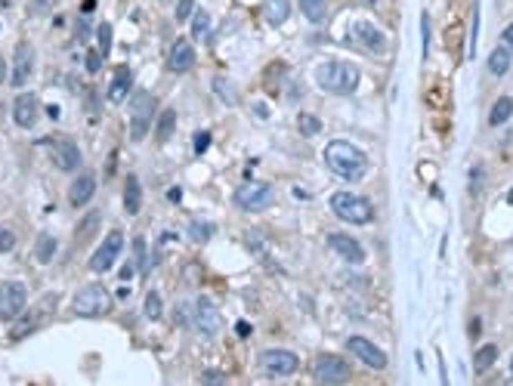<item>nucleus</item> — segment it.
Returning a JSON list of instances; mask_svg holds the SVG:
<instances>
[{
    "instance_id": "f257e3e1",
    "label": "nucleus",
    "mask_w": 513,
    "mask_h": 386,
    "mask_svg": "<svg viewBox=\"0 0 513 386\" xmlns=\"http://www.w3.org/2000/svg\"><path fill=\"white\" fill-rule=\"evenodd\" d=\"M325 164L331 167V173H337L341 179H362L368 173V158L362 149H356L346 139H334V143L325 145Z\"/></svg>"
},
{
    "instance_id": "f03ea898",
    "label": "nucleus",
    "mask_w": 513,
    "mask_h": 386,
    "mask_svg": "<svg viewBox=\"0 0 513 386\" xmlns=\"http://www.w3.org/2000/svg\"><path fill=\"white\" fill-rule=\"evenodd\" d=\"M316 81H318V86H322L325 93H331V96H350V93H356L359 81H362V71H359L352 62H341V59H334V62H322V65H318Z\"/></svg>"
},
{
    "instance_id": "7ed1b4c3",
    "label": "nucleus",
    "mask_w": 513,
    "mask_h": 386,
    "mask_svg": "<svg viewBox=\"0 0 513 386\" xmlns=\"http://www.w3.org/2000/svg\"><path fill=\"white\" fill-rule=\"evenodd\" d=\"M331 210H334L343 223H352V226H365L375 219L371 201L362 195H352V192H337V195H331Z\"/></svg>"
},
{
    "instance_id": "20e7f679",
    "label": "nucleus",
    "mask_w": 513,
    "mask_h": 386,
    "mask_svg": "<svg viewBox=\"0 0 513 386\" xmlns=\"http://www.w3.org/2000/svg\"><path fill=\"white\" fill-rule=\"evenodd\" d=\"M152 118H155V96L149 90H136L133 93V105H130V139L133 143H143L149 136Z\"/></svg>"
},
{
    "instance_id": "39448f33",
    "label": "nucleus",
    "mask_w": 513,
    "mask_h": 386,
    "mask_svg": "<svg viewBox=\"0 0 513 386\" xmlns=\"http://www.w3.org/2000/svg\"><path fill=\"white\" fill-rule=\"evenodd\" d=\"M109 306H111V297H109V291H105L102 284H87V288H81V291H78V297H75V312H78V315H84V318L105 315Z\"/></svg>"
},
{
    "instance_id": "423d86ee",
    "label": "nucleus",
    "mask_w": 513,
    "mask_h": 386,
    "mask_svg": "<svg viewBox=\"0 0 513 386\" xmlns=\"http://www.w3.org/2000/svg\"><path fill=\"white\" fill-rule=\"evenodd\" d=\"M272 198H276L272 185L269 183H257V179H251V183H244V185H238V189H235V204L242 210H248V214L266 210L272 204Z\"/></svg>"
},
{
    "instance_id": "0eeeda50",
    "label": "nucleus",
    "mask_w": 513,
    "mask_h": 386,
    "mask_svg": "<svg viewBox=\"0 0 513 386\" xmlns=\"http://www.w3.org/2000/svg\"><path fill=\"white\" fill-rule=\"evenodd\" d=\"M28 306V291L22 282L0 284V322H16Z\"/></svg>"
},
{
    "instance_id": "6e6552de",
    "label": "nucleus",
    "mask_w": 513,
    "mask_h": 386,
    "mask_svg": "<svg viewBox=\"0 0 513 386\" xmlns=\"http://www.w3.org/2000/svg\"><path fill=\"white\" fill-rule=\"evenodd\" d=\"M352 371L341 356H318L316 358V380L318 383H350Z\"/></svg>"
},
{
    "instance_id": "1a4fd4ad",
    "label": "nucleus",
    "mask_w": 513,
    "mask_h": 386,
    "mask_svg": "<svg viewBox=\"0 0 513 386\" xmlns=\"http://www.w3.org/2000/svg\"><path fill=\"white\" fill-rule=\"evenodd\" d=\"M260 365H263V371L272 377H291L300 368L297 356L291 349H266L263 356H260Z\"/></svg>"
},
{
    "instance_id": "9d476101",
    "label": "nucleus",
    "mask_w": 513,
    "mask_h": 386,
    "mask_svg": "<svg viewBox=\"0 0 513 386\" xmlns=\"http://www.w3.org/2000/svg\"><path fill=\"white\" fill-rule=\"evenodd\" d=\"M35 75V46L28 41H22L16 46V56H12V75H10V84L12 86H25Z\"/></svg>"
},
{
    "instance_id": "9b49d317",
    "label": "nucleus",
    "mask_w": 513,
    "mask_h": 386,
    "mask_svg": "<svg viewBox=\"0 0 513 386\" xmlns=\"http://www.w3.org/2000/svg\"><path fill=\"white\" fill-rule=\"evenodd\" d=\"M124 248V235L121 232H109V238H105L102 244H99V250L90 257V269L93 272H109L111 266H115L118 254H121Z\"/></svg>"
},
{
    "instance_id": "f8f14e48",
    "label": "nucleus",
    "mask_w": 513,
    "mask_h": 386,
    "mask_svg": "<svg viewBox=\"0 0 513 386\" xmlns=\"http://www.w3.org/2000/svg\"><path fill=\"white\" fill-rule=\"evenodd\" d=\"M352 41L362 46V50L375 53V56H381V53L386 50L384 31L377 28V25H371V22H356V25H352Z\"/></svg>"
},
{
    "instance_id": "ddd939ff",
    "label": "nucleus",
    "mask_w": 513,
    "mask_h": 386,
    "mask_svg": "<svg viewBox=\"0 0 513 386\" xmlns=\"http://www.w3.org/2000/svg\"><path fill=\"white\" fill-rule=\"evenodd\" d=\"M346 349L356 352V356L362 358L368 368H375V371L386 368V352L381 349V346H375L371 340H365V337H350V340H346Z\"/></svg>"
},
{
    "instance_id": "4468645a",
    "label": "nucleus",
    "mask_w": 513,
    "mask_h": 386,
    "mask_svg": "<svg viewBox=\"0 0 513 386\" xmlns=\"http://www.w3.org/2000/svg\"><path fill=\"white\" fill-rule=\"evenodd\" d=\"M195 328L201 331V334H210V337L223 328V315H219V309L208 300V297L195 300Z\"/></svg>"
},
{
    "instance_id": "2eb2a0df",
    "label": "nucleus",
    "mask_w": 513,
    "mask_h": 386,
    "mask_svg": "<svg viewBox=\"0 0 513 386\" xmlns=\"http://www.w3.org/2000/svg\"><path fill=\"white\" fill-rule=\"evenodd\" d=\"M53 164L59 170H78L81 167V149L75 139H56L53 143Z\"/></svg>"
},
{
    "instance_id": "dca6fc26",
    "label": "nucleus",
    "mask_w": 513,
    "mask_h": 386,
    "mask_svg": "<svg viewBox=\"0 0 513 386\" xmlns=\"http://www.w3.org/2000/svg\"><path fill=\"white\" fill-rule=\"evenodd\" d=\"M328 248L334 250V254L341 257V259H346V263H362V259H365L362 244H359L356 238L343 235V232H334V235L328 238Z\"/></svg>"
},
{
    "instance_id": "f3484780",
    "label": "nucleus",
    "mask_w": 513,
    "mask_h": 386,
    "mask_svg": "<svg viewBox=\"0 0 513 386\" xmlns=\"http://www.w3.org/2000/svg\"><path fill=\"white\" fill-rule=\"evenodd\" d=\"M37 96L35 93H22V96L12 102V121L19 124V127H35V121H37Z\"/></svg>"
},
{
    "instance_id": "a211bd4d",
    "label": "nucleus",
    "mask_w": 513,
    "mask_h": 386,
    "mask_svg": "<svg viewBox=\"0 0 513 386\" xmlns=\"http://www.w3.org/2000/svg\"><path fill=\"white\" fill-rule=\"evenodd\" d=\"M93 195H96V176L87 170V173H81V176L75 179V183H71L69 204H71V208H84V204H90Z\"/></svg>"
},
{
    "instance_id": "6ab92c4d",
    "label": "nucleus",
    "mask_w": 513,
    "mask_h": 386,
    "mask_svg": "<svg viewBox=\"0 0 513 386\" xmlns=\"http://www.w3.org/2000/svg\"><path fill=\"white\" fill-rule=\"evenodd\" d=\"M168 65L170 71H177V75H183V71H189L192 65H195V46H192L189 41H173L170 46V56H168Z\"/></svg>"
},
{
    "instance_id": "aec40b11",
    "label": "nucleus",
    "mask_w": 513,
    "mask_h": 386,
    "mask_svg": "<svg viewBox=\"0 0 513 386\" xmlns=\"http://www.w3.org/2000/svg\"><path fill=\"white\" fill-rule=\"evenodd\" d=\"M130 86H133L130 68H127V65H118V68H115V77H111V84H109V102H111V105H121L124 99H127Z\"/></svg>"
},
{
    "instance_id": "412c9836",
    "label": "nucleus",
    "mask_w": 513,
    "mask_h": 386,
    "mask_svg": "<svg viewBox=\"0 0 513 386\" xmlns=\"http://www.w3.org/2000/svg\"><path fill=\"white\" fill-rule=\"evenodd\" d=\"M288 16H291V0H266L263 3V19L272 25V28L285 25Z\"/></svg>"
},
{
    "instance_id": "4be33fe9",
    "label": "nucleus",
    "mask_w": 513,
    "mask_h": 386,
    "mask_svg": "<svg viewBox=\"0 0 513 386\" xmlns=\"http://www.w3.org/2000/svg\"><path fill=\"white\" fill-rule=\"evenodd\" d=\"M124 210H127L130 217H136L139 210H143V185H139L136 176H130L127 185H124Z\"/></svg>"
},
{
    "instance_id": "5701e85b",
    "label": "nucleus",
    "mask_w": 513,
    "mask_h": 386,
    "mask_svg": "<svg viewBox=\"0 0 513 386\" xmlns=\"http://www.w3.org/2000/svg\"><path fill=\"white\" fill-rule=\"evenodd\" d=\"M489 71L495 77H504L510 71V50L507 46H498V50L489 56Z\"/></svg>"
},
{
    "instance_id": "b1692460",
    "label": "nucleus",
    "mask_w": 513,
    "mask_h": 386,
    "mask_svg": "<svg viewBox=\"0 0 513 386\" xmlns=\"http://www.w3.org/2000/svg\"><path fill=\"white\" fill-rule=\"evenodd\" d=\"M513 115V99L510 96H501L495 105H492V115H489V124L492 127H501L504 121Z\"/></svg>"
},
{
    "instance_id": "393cba45",
    "label": "nucleus",
    "mask_w": 513,
    "mask_h": 386,
    "mask_svg": "<svg viewBox=\"0 0 513 386\" xmlns=\"http://www.w3.org/2000/svg\"><path fill=\"white\" fill-rule=\"evenodd\" d=\"M173 130H177V111H173V109H164L161 118H158V130H155L158 143H168V139L173 136Z\"/></svg>"
},
{
    "instance_id": "a878e982",
    "label": "nucleus",
    "mask_w": 513,
    "mask_h": 386,
    "mask_svg": "<svg viewBox=\"0 0 513 386\" xmlns=\"http://www.w3.org/2000/svg\"><path fill=\"white\" fill-rule=\"evenodd\" d=\"M300 10H303L306 22H325V16H328V6H325V0H300Z\"/></svg>"
},
{
    "instance_id": "bb28decb",
    "label": "nucleus",
    "mask_w": 513,
    "mask_h": 386,
    "mask_svg": "<svg viewBox=\"0 0 513 386\" xmlns=\"http://www.w3.org/2000/svg\"><path fill=\"white\" fill-rule=\"evenodd\" d=\"M35 257H37V263H44V266H46V263H53V257H56V238L46 235V232H44V235L37 238Z\"/></svg>"
},
{
    "instance_id": "cd10ccee",
    "label": "nucleus",
    "mask_w": 513,
    "mask_h": 386,
    "mask_svg": "<svg viewBox=\"0 0 513 386\" xmlns=\"http://www.w3.org/2000/svg\"><path fill=\"white\" fill-rule=\"evenodd\" d=\"M498 362V346L495 343H489V346H483V349L476 352V358H473V368L483 374V371H489L492 365Z\"/></svg>"
},
{
    "instance_id": "c85d7f7f",
    "label": "nucleus",
    "mask_w": 513,
    "mask_h": 386,
    "mask_svg": "<svg viewBox=\"0 0 513 386\" xmlns=\"http://www.w3.org/2000/svg\"><path fill=\"white\" fill-rule=\"evenodd\" d=\"M208 31H210V16L204 10H195V22H192V37L195 41H208Z\"/></svg>"
},
{
    "instance_id": "c756f323",
    "label": "nucleus",
    "mask_w": 513,
    "mask_h": 386,
    "mask_svg": "<svg viewBox=\"0 0 513 386\" xmlns=\"http://www.w3.org/2000/svg\"><path fill=\"white\" fill-rule=\"evenodd\" d=\"M297 127L303 136H316V133H322V121H318L316 115H309V111H303V115L297 118Z\"/></svg>"
},
{
    "instance_id": "7c9ffc66",
    "label": "nucleus",
    "mask_w": 513,
    "mask_h": 386,
    "mask_svg": "<svg viewBox=\"0 0 513 386\" xmlns=\"http://www.w3.org/2000/svg\"><path fill=\"white\" fill-rule=\"evenodd\" d=\"M161 312H164V300H161V294H158V291H152V294L145 297V318L158 322V318H161Z\"/></svg>"
},
{
    "instance_id": "2f4dec72",
    "label": "nucleus",
    "mask_w": 513,
    "mask_h": 386,
    "mask_svg": "<svg viewBox=\"0 0 513 386\" xmlns=\"http://www.w3.org/2000/svg\"><path fill=\"white\" fill-rule=\"evenodd\" d=\"M214 93H217V96H219V99H223V102H226V105H235V102H238V93H235V90H232V86H229V84H226V81H223V77H214Z\"/></svg>"
},
{
    "instance_id": "473e14b6",
    "label": "nucleus",
    "mask_w": 513,
    "mask_h": 386,
    "mask_svg": "<svg viewBox=\"0 0 513 386\" xmlns=\"http://www.w3.org/2000/svg\"><path fill=\"white\" fill-rule=\"evenodd\" d=\"M37 324H41V318H37V315H28V318H22V322H19V328L16 331H12V340H22V337H28L31 334V331H37Z\"/></svg>"
},
{
    "instance_id": "72a5a7b5",
    "label": "nucleus",
    "mask_w": 513,
    "mask_h": 386,
    "mask_svg": "<svg viewBox=\"0 0 513 386\" xmlns=\"http://www.w3.org/2000/svg\"><path fill=\"white\" fill-rule=\"evenodd\" d=\"M189 235L195 238V241H210V238H214V223H192Z\"/></svg>"
},
{
    "instance_id": "f704fd0d",
    "label": "nucleus",
    "mask_w": 513,
    "mask_h": 386,
    "mask_svg": "<svg viewBox=\"0 0 513 386\" xmlns=\"http://www.w3.org/2000/svg\"><path fill=\"white\" fill-rule=\"evenodd\" d=\"M96 226H99V214H90L81 226H78V238H81V241H87V238L96 232Z\"/></svg>"
},
{
    "instance_id": "c9c22d12",
    "label": "nucleus",
    "mask_w": 513,
    "mask_h": 386,
    "mask_svg": "<svg viewBox=\"0 0 513 386\" xmlns=\"http://www.w3.org/2000/svg\"><path fill=\"white\" fill-rule=\"evenodd\" d=\"M99 53H109L111 50V25L105 22V25H99Z\"/></svg>"
},
{
    "instance_id": "e433bc0d",
    "label": "nucleus",
    "mask_w": 513,
    "mask_h": 386,
    "mask_svg": "<svg viewBox=\"0 0 513 386\" xmlns=\"http://www.w3.org/2000/svg\"><path fill=\"white\" fill-rule=\"evenodd\" d=\"M133 266H136V269H145V241L143 238L133 241Z\"/></svg>"
},
{
    "instance_id": "4c0bfd02",
    "label": "nucleus",
    "mask_w": 513,
    "mask_h": 386,
    "mask_svg": "<svg viewBox=\"0 0 513 386\" xmlns=\"http://www.w3.org/2000/svg\"><path fill=\"white\" fill-rule=\"evenodd\" d=\"M16 248V235L10 229H0V254H10Z\"/></svg>"
},
{
    "instance_id": "58836bf2",
    "label": "nucleus",
    "mask_w": 513,
    "mask_h": 386,
    "mask_svg": "<svg viewBox=\"0 0 513 386\" xmlns=\"http://www.w3.org/2000/svg\"><path fill=\"white\" fill-rule=\"evenodd\" d=\"M192 12H195V0H179V6H177V19H179V22H186Z\"/></svg>"
},
{
    "instance_id": "ea45409f",
    "label": "nucleus",
    "mask_w": 513,
    "mask_h": 386,
    "mask_svg": "<svg viewBox=\"0 0 513 386\" xmlns=\"http://www.w3.org/2000/svg\"><path fill=\"white\" fill-rule=\"evenodd\" d=\"M208 145H210V133L208 130L195 133V155H204V151H208Z\"/></svg>"
},
{
    "instance_id": "a19ab883",
    "label": "nucleus",
    "mask_w": 513,
    "mask_h": 386,
    "mask_svg": "<svg viewBox=\"0 0 513 386\" xmlns=\"http://www.w3.org/2000/svg\"><path fill=\"white\" fill-rule=\"evenodd\" d=\"M99 65H102V53L90 50V53H87V71H90V75H96Z\"/></svg>"
},
{
    "instance_id": "79ce46f5",
    "label": "nucleus",
    "mask_w": 513,
    "mask_h": 386,
    "mask_svg": "<svg viewBox=\"0 0 513 386\" xmlns=\"http://www.w3.org/2000/svg\"><path fill=\"white\" fill-rule=\"evenodd\" d=\"M53 10V0H31V16H46Z\"/></svg>"
},
{
    "instance_id": "37998d69",
    "label": "nucleus",
    "mask_w": 513,
    "mask_h": 386,
    "mask_svg": "<svg viewBox=\"0 0 513 386\" xmlns=\"http://www.w3.org/2000/svg\"><path fill=\"white\" fill-rule=\"evenodd\" d=\"M201 383H226V377L219 371H204L201 374Z\"/></svg>"
},
{
    "instance_id": "c03bdc74",
    "label": "nucleus",
    "mask_w": 513,
    "mask_h": 386,
    "mask_svg": "<svg viewBox=\"0 0 513 386\" xmlns=\"http://www.w3.org/2000/svg\"><path fill=\"white\" fill-rule=\"evenodd\" d=\"M476 31H479V10H473V41H470V56L476 53Z\"/></svg>"
},
{
    "instance_id": "a18cd8bd",
    "label": "nucleus",
    "mask_w": 513,
    "mask_h": 386,
    "mask_svg": "<svg viewBox=\"0 0 513 386\" xmlns=\"http://www.w3.org/2000/svg\"><path fill=\"white\" fill-rule=\"evenodd\" d=\"M421 25H424V53L430 50V19L421 16Z\"/></svg>"
},
{
    "instance_id": "49530a36",
    "label": "nucleus",
    "mask_w": 513,
    "mask_h": 386,
    "mask_svg": "<svg viewBox=\"0 0 513 386\" xmlns=\"http://www.w3.org/2000/svg\"><path fill=\"white\" fill-rule=\"evenodd\" d=\"M504 44H507V50H513V25L504 28Z\"/></svg>"
},
{
    "instance_id": "de8ad7c7",
    "label": "nucleus",
    "mask_w": 513,
    "mask_h": 386,
    "mask_svg": "<svg viewBox=\"0 0 513 386\" xmlns=\"http://www.w3.org/2000/svg\"><path fill=\"white\" fill-rule=\"evenodd\" d=\"M87 37H90V25L81 22V28H78V41H87Z\"/></svg>"
},
{
    "instance_id": "09e8293b",
    "label": "nucleus",
    "mask_w": 513,
    "mask_h": 386,
    "mask_svg": "<svg viewBox=\"0 0 513 386\" xmlns=\"http://www.w3.org/2000/svg\"><path fill=\"white\" fill-rule=\"evenodd\" d=\"M238 334L248 337V334H251V324H248V322H238Z\"/></svg>"
},
{
    "instance_id": "8fccbe9b",
    "label": "nucleus",
    "mask_w": 513,
    "mask_h": 386,
    "mask_svg": "<svg viewBox=\"0 0 513 386\" xmlns=\"http://www.w3.org/2000/svg\"><path fill=\"white\" fill-rule=\"evenodd\" d=\"M96 10V0H84V6H81V12H93Z\"/></svg>"
},
{
    "instance_id": "3c124183",
    "label": "nucleus",
    "mask_w": 513,
    "mask_h": 386,
    "mask_svg": "<svg viewBox=\"0 0 513 386\" xmlns=\"http://www.w3.org/2000/svg\"><path fill=\"white\" fill-rule=\"evenodd\" d=\"M3 81H6V59L0 56V84H3Z\"/></svg>"
},
{
    "instance_id": "603ef678",
    "label": "nucleus",
    "mask_w": 513,
    "mask_h": 386,
    "mask_svg": "<svg viewBox=\"0 0 513 386\" xmlns=\"http://www.w3.org/2000/svg\"><path fill=\"white\" fill-rule=\"evenodd\" d=\"M510 380H513V356H510Z\"/></svg>"
},
{
    "instance_id": "864d4df0",
    "label": "nucleus",
    "mask_w": 513,
    "mask_h": 386,
    "mask_svg": "<svg viewBox=\"0 0 513 386\" xmlns=\"http://www.w3.org/2000/svg\"><path fill=\"white\" fill-rule=\"evenodd\" d=\"M510 204H513V192H510Z\"/></svg>"
}]
</instances>
